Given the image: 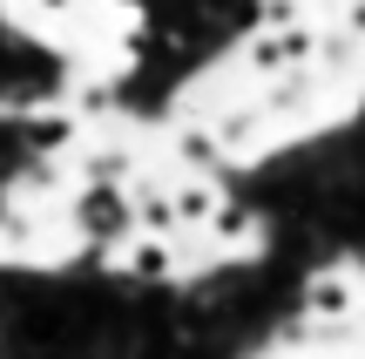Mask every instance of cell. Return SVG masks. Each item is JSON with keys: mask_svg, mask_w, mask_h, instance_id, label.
<instances>
[{"mask_svg": "<svg viewBox=\"0 0 365 359\" xmlns=\"http://www.w3.org/2000/svg\"><path fill=\"white\" fill-rule=\"evenodd\" d=\"M318 54V34L312 27H264L257 41L244 48V75H298V68H312Z\"/></svg>", "mask_w": 365, "mask_h": 359, "instance_id": "obj_2", "label": "cell"}, {"mask_svg": "<svg viewBox=\"0 0 365 359\" xmlns=\"http://www.w3.org/2000/svg\"><path fill=\"white\" fill-rule=\"evenodd\" d=\"M352 305H359V292H352L345 271H318V278L304 285V319H312V325H345Z\"/></svg>", "mask_w": 365, "mask_h": 359, "instance_id": "obj_3", "label": "cell"}, {"mask_svg": "<svg viewBox=\"0 0 365 359\" xmlns=\"http://www.w3.org/2000/svg\"><path fill=\"white\" fill-rule=\"evenodd\" d=\"M41 7H75V0H41Z\"/></svg>", "mask_w": 365, "mask_h": 359, "instance_id": "obj_4", "label": "cell"}, {"mask_svg": "<svg viewBox=\"0 0 365 359\" xmlns=\"http://www.w3.org/2000/svg\"><path fill=\"white\" fill-rule=\"evenodd\" d=\"M75 238H88V244H129L135 238L129 183H81L75 190Z\"/></svg>", "mask_w": 365, "mask_h": 359, "instance_id": "obj_1", "label": "cell"}, {"mask_svg": "<svg viewBox=\"0 0 365 359\" xmlns=\"http://www.w3.org/2000/svg\"><path fill=\"white\" fill-rule=\"evenodd\" d=\"M7 359H27V353H7Z\"/></svg>", "mask_w": 365, "mask_h": 359, "instance_id": "obj_5", "label": "cell"}]
</instances>
